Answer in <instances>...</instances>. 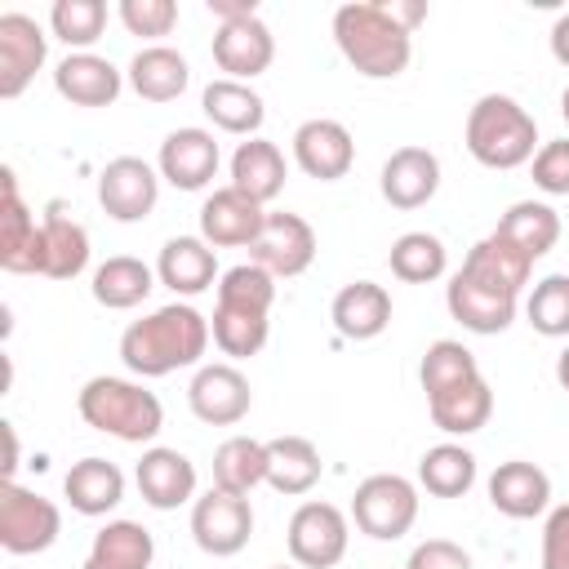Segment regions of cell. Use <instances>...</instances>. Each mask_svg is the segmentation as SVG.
<instances>
[{
	"mask_svg": "<svg viewBox=\"0 0 569 569\" xmlns=\"http://www.w3.org/2000/svg\"><path fill=\"white\" fill-rule=\"evenodd\" d=\"M209 338L213 329L191 302H169L120 333V360L138 378H164L173 369L200 365V356L209 351Z\"/></svg>",
	"mask_w": 569,
	"mask_h": 569,
	"instance_id": "obj_1",
	"label": "cell"
},
{
	"mask_svg": "<svg viewBox=\"0 0 569 569\" xmlns=\"http://www.w3.org/2000/svg\"><path fill=\"white\" fill-rule=\"evenodd\" d=\"M271 302H276V276L258 262H240L218 276V302H213V347L231 360L258 356L271 333Z\"/></svg>",
	"mask_w": 569,
	"mask_h": 569,
	"instance_id": "obj_2",
	"label": "cell"
},
{
	"mask_svg": "<svg viewBox=\"0 0 569 569\" xmlns=\"http://www.w3.org/2000/svg\"><path fill=\"white\" fill-rule=\"evenodd\" d=\"M338 53L369 80H396L413 58V31L378 0H351L333 9Z\"/></svg>",
	"mask_w": 569,
	"mask_h": 569,
	"instance_id": "obj_3",
	"label": "cell"
},
{
	"mask_svg": "<svg viewBox=\"0 0 569 569\" xmlns=\"http://www.w3.org/2000/svg\"><path fill=\"white\" fill-rule=\"evenodd\" d=\"M462 142L485 169H520L538 156V124L511 93H485L467 111Z\"/></svg>",
	"mask_w": 569,
	"mask_h": 569,
	"instance_id": "obj_4",
	"label": "cell"
},
{
	"mask_svg": "<svg viewBox=\"0 0 569 569\" xmlns=\"http://www.w3.org/2000/svg\"><path fill=\"white\" fill-rule=\"evenodd\" d=\"M76 409L93 431L116 436L124 445H147L164 427V409H160L156 391H147L142 382H129V378H111V373L89 378L76 396Z\"/></svg>",
	"mask_w": 569,
	"mask_h": 569,
	"instance_id": "obj_5",
	"label": "cell"
},
{
	"mask_svg": "<svg viewBox=\"0 0 569 569\" xmlns=\"http://www.w3.org/2000/svg\"><path fill=\"white\" fill-rule=\"evenodd\" d=\"M351 520L360 533L378 538V542H396L413 529L418 520V489L413 480L396 476V471H378V476H365L356 485V498H351Z\"/></svg>",
	"mask_w": 569,
	"mask_h": 569,
	"instance_id": "obj_6",
	"label": "cell"
},
{
	"mask_svg": "<svg viewBox=\"0 0 569 569\" xmlns=\"http://www.w3.org/2000/svg\"><path fill=\"white\" fill-rule=\"evenodd\" d=\"M62 533V511L36 489H22L13 480L0 485V547L9 556H36L49 551Z\"/></svg>",
	"mask_w": 569,
	"mask_h": 569,
	"instance_id": "obj_7",
	"label": "cell"
},
{
	"mask_svg": "<svg viewBox=\"0 0 569 569\" xmlns=\"http://www.w3.org/2000/svg\"><path fill=\"white\" fill-rule=\"evenodd\" d=\"M284 542H289V556H293L298 569H333L347 556L351 525L333 502L311 498L289 516Z\"/></svg>",
	"mask_w": 569,
	"mask_h": 569,
	"instance_id": "obj_8",
	"label": "cell"
},
{
	"mask_svg": "<svg viewBox=\"0 0 569 569\" xmlns=\"http://www.w3.org/2000/svg\"><path fill=\"white\" fill-rule=\"evenodd\" d=\"M253 533V507L240 493L209 489L191 502V538L204 556H236Z\"/></svg>",
	"mask_w": 569,
	"mask_h": 569,
	"instance_id": "obj_9",
	"label": "cell"
},
{
	"mask_svg": "<svg viewBox=\"0 0 569 569\" xmlns=\"http://www.w3.org/2000/svg\"><path fill=\"white\" fill-rule=\"evenodd\" d=\"M160 200V169H151L138 156H116L98 173V204L116 222H142L151 218Z\"/></svg>",
	"mask_w": 569,
	"mask_h": 569,
	"instance_id": "obj_10",
	"label": "cell"
},
{
	"mask_svg": "<svg viewBox=\"0 0 569 569\" xmlns=\"http://www.w3.org/2000/svg\"><path fill=\"white\" fill-rule=\"evenodd\" d=\"M249 262L271 271L276 280H293L316 262V231L298 213H267L258 240L249 244Z\"/></svg>",
	"mask_w": 569,
	"mask_h": 569,
	"instance_id": "obj_11",
	"label": "cell"
},
{
	"mask_svg": "<svg viewBox=\"0 0 569 569\" xmlns=\"http://www.w3.org/2000/svg\"><path fill=\"white\" fill-rule=\"evenodd\" d=\"M0 191H4V204H0V267L13 271V276H40V262H44L40 222L22 204L18 173L9 164L0 169Z\"/></svg>",
	"mask_w": 569,
	"mask_h": 569,
	"instance_id": "obj_12",
	"label": "cell"
},
{
	"mask_svg": "<svg viewBox=\"0 0 569 569\" xmlns=\"http://www.w3.org/2000/svg\"><path fill=\"white\" fill-rule=\"evenodd\" d=\"M293 160L307 178H320V182H338L351 173L356 164V142H351V129L342 120H329V116H316V120H302L293 129Z\"/></svg>",
	"mask_w": 569,
	"mask_h": 569,
	"instance_id": "obj_13",
	"label": "cell"
},
{
	"mask_svg": "<svg viewBox=\"0 0 569 569\" xmlns=\"http://www.w3.org/2000/svg\"><path fill=\"white\" fill-rule=\"evenodd\" d=\"M187 405L200 422L209 427H231L249 413L253 405V387L236 365H200L191 387H187Z\"/></svg>",
	"mask_w": 569,
	"mask_h": 569,
	"instance_id": "obj_14",
	"label": "cell"
},
{
	"mask_svg": "<svg viewBox=\"0 0 569 569\" xmlns=\"http://www.w3.org/2000/svg\"><path fill=\"white\" fill-rule=\"evenodd\" d=\"M262 222H267V209L240 187H218L200 204V240H209L213 249H249Z\"/></svg>",
	"mask_w": 569,
	"mask_h": 569,
	"instance_id": "obj_15",
	"label": "cell"
},
{
	"mask_svg": "<svg viewBox=\"0 0 569 569\" xmlns=\"http://www.w3.org/2000/svg\"><path fill=\"white\" fill-rule=\"evenodd\" d=\"M516 293H502V289H493V284H485V280H476V276H467L462 267L453 271V280L445 284V307H449V316L467 329V333H502L511 320H516Z\"/></svg>",
	"mask_w": 569,
	"mask_h": 569,
	"instance_id": "obj_16",
	"label": "cell"
},
{
	"mask_svg": "<svg viewBox=\"0 0 569 569\" xmlns=\"http://www.w3.org/2000/svg\"><path fill=\"white\" fill-rule=\"evenodd\" d=\"M218 160H222V156H218L213 133L187 124V129H173V133L160 142L156 169H160V178H164L169 187H178V191H204V187L213 182V173H218Z\"/></svg>",
	"mask_w": 569,
	"mask_h": 569,
	"instance_id": "obj_17",
	"label": "cell"
},
{
	"mask_svg": "<svg viewBox=\"0 0 569 569\" xmlns=\"http://www.w3.org/2000/svg\"><path fill=\"white\" fill-rule=\"evenodd\" d=\"M271 58H276V36L258 13L240 18V22H222L213 31V62H218V71H227V80L249 84L253 76H262L271 67Z\"/></svg>",
	"mask_w": 569,
	"mask_h": 569,
	"instance_id": "obj_18",
	"label": "cell"
},
{
	"mask_svg": "<svg viewBox=\"0 0 569 569\" xmlns=\"http://www.w3.org/2000/svg\"><path fill=\"white\" fill-rule=\"evenodd\" d=\"M49 36L27 13H0V98H18L44 67Z\"/></svg>",
	"mask_w": 569,
	"mask_h": 569,
	"instance_id": "obj_19",
	"label": "cell"
},
{
	"mask_svg": "<svg viewBox=\"0 0 569 569\" xmlns=\"http://www.w3.org/2000/svg\"><path fill=\"white\" fill-rule=\"evenodd\" d=\"M133 480H138L142 502L156 507V511H173L182 502H196V467H191L187 453H178L169 445L142 449V458L133 467Z\"/></svg>",
	"mask_w": 569,
	"mask_h": 569,
	"instance_id": "obj_20",
	"label": "cell"
},
{
	"mask_svg": "<svg viewBox=\"0 0 569 569\" xmlns=\"http://www.w3.org/2000/svg\"><path fill=\"white\" fill-rule=\"evenodd\" d=\"M378 191L391 209H422L440 191V160L427 147H396L382 160Z\"/></svg>",
	"mask_w": 569,
	"mask_h": 569,
	"instance_id": "obj_21",
	"label": "cell"
},
{
	"mask_svg": "<svg viewBox=\"0 0 569 569\" xmlns=\"http://www.w3.org/2000/svg\"><path fill=\"white\" fill-rule=\"evenodd\" d=\"M489 502H493V511H502L511 520H533L551 502V476L525 458L498 462L489 476Z\"/></svg>",
	"mask_w": 569,
	"mask_h": 569,
	"instance_id": "obj_22",
	"label": "cell"
},
{
	"mask_svg": "<svg viewBox=\"0 0 569 569\" xmlns=\"http://www.w3.org/2000/svg\"><path fill=\"white\" fill-rule=\"evenodd\" d=\"M329 320H333V329L342 338L369 342V338H378L391 325V293L382 284H373V280H351V284H342L333 293Z\"/></svg>",
	"mask_w": 569,
	"mask_h": 569,
	"instance_id": "obj_23",
	"label": "cell"
},
{
	"mask_svg": "<svg viewBox=\"0 0 569 569\" xmlns=\"http://www.w3.org/2000/svg\"><path fill=\"white\" fill-rule=\"evenodd\" d=\"M156 280L169 284L178 298H196L218 280V258L213 244L200 236H173L164 240L160 258H156Z\"/></svg>",
	"mask_w": 569,
	"mask_h": 569,
	"instance_id": "obj_24",
	"label": "cell"
},
{
	"mask_svg": "<svg viewBox=\"0 0 569 569\" xmlns=\"http://www.w3.org/2000/svg\"><path fill=\"white\" fill-rule=\"evenodd\" d=\"M53 89L76 107H111L124 89V76L98 53H67L53 67Z\"/></svg>",
	"mask_w": 569,
	"mask_h": 569,
	"instance_id": "obj_25",
	"label": "cell"
},
{
	"mask_svg": "<svg viewBox=\"0 0 569 569\" xmlns=\"http://www.w3.org/2000/svg\"><path fill=\"white\" fill-rule=\"evenodd\" d=\"M40 240H44L40 276H49V280H76L89 267V231L67 213L62 200H49L44 222H40Z\"/></svg>",
	"mask_w": 569,
	"mask_h": 569,
	"instance_id": "obj_26",
	"label": "cell"
},
{
	"mask_svg": "<svg viewBox=\"0 0 569 569\" xmlns=\"http://www.w3.org/2000/svg\"><path fill=\"white\" fill-rule=\"evenodd\" d=\"M124 76H129V89H133L142 102H173V98H182V89L191 84L187 58H182L178 49H169V44H147V49H138Z\"/></svg>",
	"mask_w": 569,
	"mask_h": 569,
	"instance_id": "obj_27",
	"label": "cell"
},
{
	"mask_svg": "<svg viewBox=\"0 0 569 569\" xmlns=\"http://www.w3.org/2000/svg\"><path fill=\"white\" fill-rule=\"evenodd\" d=\"M62 493H67L71 511H80V516H107L124 498V471L116 462H107V458H80L62 476Z\"/></svg>",
	"mask_w": 569,
	"mask_h": 569,
	"instance_id": "obj_28",
	"label": "cell"
},
{
	"mask_svg": "<svg viewBox=\"0 0 569 569\" xmlns=\"http://www.w3.org/2000/svg\"><path fill=\"white\" fill-rule=\"evenodd\" d=\"M320 449L307 440V436H276L267 440V485L284 498H298V493H311L320 485Z\"/></svg>",
	"mask_w": 569,
	"mask_h": 569,
	"instance_id": "obj_29",
	"label": "cell"
},
{
	"mask_svg": "<svg viewBox=\"0 0 569 569\" xmlns=\"http://www.w3.org/2000/svg\"><path fill=\"white\" fill-rule=\"evenodd\" d=\"M200 107H204V116H209L222 133H240V138H258V129H262V120H267L262 98H258L249 84L227 80V76L204 84Z\"/></svg>",
	"mask_w": 569,
	"mask_h": 569,
	"instance_id": "obj_30",
	"label": "cell"
},
{
	"mask_svg": "<svg viewBox=\"0 0 569 569\" xmlns=\"http://www.w3.org/2000/svg\"><path fill=\"white\" fill-rule=\"evenodd\" d=\"M231 187L253 196L258 204H271L284 191V156L267 138H244L231 156Z\"/></svg>",
	"mask_w": 569,
	"mask_h": 569,
	"instance_id": "obj_31",
	"label": "cell"
},
{
	"mask_svg": "<svg viewBox=\"0 0 569 569\" xmlns=\"http://www.w3.org/2000/svg\"><path fill=\"white\" fill-rule=\"evenodd\" d=\"M493 231H498L507 244H516L529 262H538V258L551 253L556 240H560V213H556L547 200H516V204L498 218Z\"/></svg>",
	"mask_w": 569,
	"mask_h": 569,
	"instance_id": "obj_32",
	"label": "cell"
},
{
	"mask_svg": "<svg viewBox=\"0 0 569 569\" xmlns=\"http://www.w3.org/2000/svg\"><path fill=\"white\" fill-rule=\"evenodd\" d=\"M462 271L476 276V280H485V284H493V289H502V293H516V298H520V289L529 284L533 262H529L516 244H507L498 231H489L485 240H476V244L467 249Z\"/></svg>",
	"mask_w": 569,
	"mask_h": 569,
	"instance_id": "obj_33",
	"label": "cell"
},
{
	"mask_svg": "<svg viewBox=\"0 0 569 569\" xmlns=\"http://www.w3.org/2000/svg\"><path fill=\"white\" fill-rule=\"evenodd\" d=\"M427 413H431V422H436L445 436H471V431H480V427L489 422V413H493V391H489L485 378H471V382H458V387L431 396V400H427Z\"/></svg>",
	"mask_w": 569,
	"mask_h": 569,
	"instance_id": "obj_34",
	"label": "cell"
},
{
	"mask_svg": "<svg viewBox=\"0 0 569 569\" xmlns=\"http://www.w3.org/2000/svg\"><path fill=\"white\" fill-rule=\"evenodd\" d=\"M93 302L98 307H107V311H129V307H138L151 289H156V271L142 262V258H133V253H116V258H107L98 271H93Z\"/></svg>",
	"mask_w": 569,
	"mask_h": 569,
	"instance_id": "obj_35",
	"label": "cell"
},
{
	"mask_svg": "<svg viewBox=\"0 0 569 569\" xmlns=\"http://www.w3.org/2000/svg\"><path fill=\"white\" fill-rule=\"evenodd\" d=\"M258 485H267V440L231 436L213 449V489L249 498Z\"/></svg>",
	"mask_w": 569,
	"mask_h": 569,
	"instance_id": "obj_36",
	"label": "cell"
},
{
	"mask_svg": "<svg viewBox=\"0 0 569 569\" xmlns=\"http://www.w3.org/2000/svg\"><path fill=\"white\" fill-rule=\"evenodd\" d=\"M418 485L431 498H462L476 485V453L462 449V445H453V440L431 445L418 458Z\"/></svg>",
	"mask_w": 569,
	"mask_h": 569,
	"instance_id": "obj_37",
	"label": "cell"
},
{
	"mask_svg": "<svg viewBox=\"0 0 569 569\" xmlns=\"http://www.w3.org/2000/svg\"><path fill=\"white\" fill-rule=\"evenodd\" d=\"M387 262H391V276H396V280H405V284H431V280L445 276L449 249H445V240L431 236V231H405V236L391 240Z\"/></svg>",
	"mask_w": 569,
	"mask_h": 569,
	"instance_id": "obj_38",
	"label": "cell"
},
{
	"mask_svg": "<svg viewBox=\"0 0 569 569\" xmlns=\"http://www.w3.org/2000/svg\"><path fill=\"white\" fill-rule=\"evenodd\" d=\"M471 378H480V365H476V356H471L462 342H453V338H436V342L422 351L418 382H422L427 400L440 396V391H449V387H458V382H471Z\"/></svg>",
	"mask_w": 569,
	"mask_h": 569,
	"instance_id": "obj_39",
	"label": "cell"
},
{
	"mask_svg": "<svg viewBox=\"0 0 569 569\" xmlns=\"http://www.w3.org/2000/svg\"><path fill=\"white\" fill-rule=\"evenodd\" d=\"M49 27H53V36H58L71 53H89V44L102 40L107 4H102V0H53Z\"/></svg>",
	"mask_w": 569,
	"mask_h": 569,
	"instance_id": "obj_40",
	"label": "cell"
},
{
	"mask_svg": "<svg viewBox=\"0 0 569 569\" xmlns=\"http://www.w3.org/2000/svg\"><path fill=\"white\" fill-rule=\"evenodd\" d=\"M525 320L542 338H569V276H542L525 298Z\"/></svg>",
	"mask_w": 569,
	"mask_h": 569,
	"instance_id": "obj_41",
	"label": "cell"
},
{
	"mask_svg": "<svg viewBox=\"0 0 569 569\" xmlns=\"http://www.w3.org/2000/svg\"><path fill=\"white\" fill-rule=\"evenodd\" d=\"M120 22L129 27V36H169L178 27V4L173 0H120Z\"/></svg>",
	"mask_w": 569,
	"mask_h": 569,
	"instance_id": "obj_42",
	"label": "cell"
},
{
	"mask_svg": "<svg viewBox=\"0 0 569 569\" xmlns=\"http://www.w3.org/2000/svg\"><path fill=\"white\" fill-rule=\"evenodd\" d=\"M533 164V187L547 196H569V138H551L538 147Z\"/></svg>",
	"mask_w": 569,
	"mask_h": 569,
	"instance_id": "obj_43",
	"label": "cell"
},
{
	"mask_svg": "<svg viewBox=\"0 0 569 569\" xmlns=\"http://www.w3.org/2000/svg\"><path fill=\"white\" fill-rule=\"evenodd\" d=\"M405 569H476V565H471V556H467L458 542H449V538H427V542H418V547L409 551Z\"/></svg>",
	"mask_w": 569,
	"mask_h": 569,
	"instance_id": "obj_44",
	"label": "cell"
},
{
	"mask_svg": "<svg viewBox=\"0 0 569 569\" xmlns=\"http://www.w3.org/2000/svg\"><path fill=\"white\" fill-rule=\"evenodd\" d=\"M542 569H569V502L551 507L542 525Z\"/></svg>",
	"mask_w": 569,
	"mask_h": 569,
	"instance_id": "obj_45",
	"label": "cell"
},
{
	"mask_svg": "<svg viewBox=\"0 0 569 569\" xmlns=\"http://www.w3.org/2000/svg\"><path fill=\"white\" fill-rule=\"evenodd\" d=\"M209 13L222 18V22H240V18H253L258 4L253 0H209Z\"/></svg>",
	"mask_w": 569,
	"mask_h": 569,
	"instance_id": "obj_46",
	"label": "cell"
},
{
	"mask_svg": "<svg viewBox=\"0 0 569 569\" xmlns=\"http://www.w3.org/2000/svg\"><path fill=\"white\" fill-rule=\"evenodd\" d=\"M551 58L560 67H569V13H560L556 27H551Z\"/></svg>",
	"mask_w": 569,
	"mask_h": 569,
	"instance_id": "obj_47",
	"label": "cell"
},
{
	"mask_svg": "<svg viewBox=\"0 0 569 569\" xmlns=\"http://www.w3.org/2000/svg\"><path fill=\"white\" fill-rule=\"evenodd\" d=\"M387 9H391V13H396V22H400V27H409V31L427 18V4H418V0H409V4H396V0H391Z\"/></svg>",
	"mask_w": 569,
	"mask_h": 569,
	"instance_id": "obj_48",
	"label": "cell"
},
{
	"mask_svg": "<svg viewBox=\"0 0 569 569\" xmlns=\"http://www.w3.org/2000/svg\"><path fill=\"white\" fill-rule=\"evenodd\" d=\"M556 382H560V387L569 391V347H565V351L556 356Z\"/></svg>",
	"mask_w": 569,
	"mask_h": 569,
	"instance_id": "obj_49",
	"label": "cell"
},
{
	"mask_svg": "<svg viewBox=\"0 0 569 569\" xmlns=\"http://www.w3.org/2000/svg\"><path fill=\"white\" fill-rule=\"evenodd\" d=\"M84 569H120V565H107V560H93V556H84Z\"/></svg>",
	"mask_w": 569,
	"mask_h": 569,
	"instance_id": "obj_50",
	"label": "cell"
},
{
	"mask_svg": "<svg viewBox=\"0 0 569 569\" xmlns=\"http://www.w3.org/2000/svg\"><path fill=\"white\" fill-rule=\"evenodd\" d=\"M560 116H565V124H569V84H565V93H560Z\"/></svg>",
	"mask_w": 569,
	"mask_h": 569,
	"instance_id": "obj_51",
	"label": "cell"
},
{
	"mask_svg": "<svg viewBox=\"0 0 569 569\" xmlns=\"http://www.w3.org/2000/svg\"><path fill=\"white\" fill-rule=\"evenodd\" d=\"M271 569H284V565H271Z\"/></svg>",
	"mask_w": 569,
	"mask_h": 569,
	"instance_id": "obj_52",
	"label": "cell"
}]
</instances>
